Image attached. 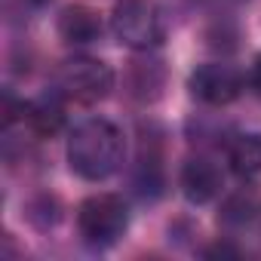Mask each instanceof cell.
Masks as SVG:
<instances>
[{
    "instance_id": "1",
    "label": "cell",
    "mask_w": 261,
    "mask_h": 261,
    "mask_svg": "<svg viewBox=\"0 0 261 261\" xmlns=\"http://www.w3.org/2000/svg\"><path fill=\"white\" fill-rule=\"evenodd\" d=\"M68 163L86 181H105L123 163V133L101 117L77 123L68 136Z\"/></svg>"
},
{
    "instance_id": "2",
    "label": "cell",
    "mask_w": 261,
    "mask_h": 261,
    "mask_svg": "<svg viewBox=\"0 0 261 261\" xmlns=\"http://www.w3.org/2000/svg\"><path fill=\"white\" fill-rule=\"evenodd\" d=\"M111 31L123 46L148 53L163 43L166 22L154 0H117L111 10Z\"/></svg>"
},
{
    "instance_id": "3",
    "label": "cell",
    "mask_w": 261,
    "mask_h": 261,
    "mask_svg": "<svg viewBox=\"0 0 261 261\" xmlns=\"http://www.w3.org/2000/svg\"><path fill=\"white\" fill-rule=\"evenodd\" d=\"M114 86V71L89 56H74L59 65L56 71V92L77 105H95L101 101Z\"/></svg>"
},
{
    "instance_id": "4",
    "label": "cell",
    "mask_w": 261,
    "mask_h": 261,
    "mask_svg": "<svg viewBox=\"0 0 261 261\" xmlns=\"http://www.w3.org/2000/svg\"><path fill=\"white\" fill-rule=\"evenodd\" d=\"M80 237L92 246H111L129 227V209L117 194H92L77 209Z\"/></svg>"
},
{
    "instance_id": "5",
    "label": "cell",
    "mask_w": 261,
    "mask_h": 261,
    "mask_svg": "<svg viewBox=\"0 0 261 261\" xmlns=\"http://www.w3.org/2000/svg\"><path fill=\"white\" fill-rule=\"evenodd\" d=\"M188 86H191V92H194L200 101L221 108V105H230L233 98H240V92H243V77H240L237 68L212 62V65H200V68L191 74Z\"/></svg>"
},
{
    "instance_id": "6",
    "label": "cell",
    "mask_w": 261,
    "mask_h": 261,
    "mask_svg": "<svg viewBox=\"0 0 261 261\" xmlns=\"http://www.w3.org/2000/svg\"><path fill=\"white\" fill-rule=\"evenodd\" d=\"M224 188V178H221V169L215 160L209 157H191L181 169V191L185 197L194 203V206H203V203H212Z\"/></svg>"
},
{
    "instance_id": "7",
    "label": "cell",
    "mask_w": 261,
    "mask_h": 261,
    "mask_svg": "<svg viewBox=\"0 0 261 261\" xmlns=\"http://www.w3.org/2000/svg\"><path fill=\"white\" fill-rule=\"evenodd\" d=\"M101 34V16L95 7L89 4H71L62 10L59 16V37L71 46H83V43H92L98 40Z\"/></svg>"
},
{
    "instance_id": "8",
    "label": "cell",
    "mask_w": 261,
    "mask_h": 261,
    "mask_svg": "<svg viewBox=\"0 0 261 261\" xmlns=\"http://www.w3.org/2000/svg\"><path fill=\"white\" fill-rule=\"evenodd\" d=\"M25 120L31 126V133L40 136V139H53L62 133L65 126V105L59 101V92H49V95H40L34 101L25 105Z\"/></svg>"
},
{
    "instance_id": "9",
    "label": "cell",
    "mask_w": 261,
    "mask_h": 261,
    "mask_svg": "<svg viewBox=\"0 0 261 261\" xmlns=\"http://www.w3.org/2000/svg\"><path fill=\"white\" fill-rule=\"evenodd\" d=\"M227 163L240 178H252L261 172V136L258 133H246L237 136L227 148Z\"/></svg>"
},
{
    "instance_id": "10",
    "label": "cell",
    "mask_w": 261,
    "mask_h": 261,
    "mask_svg": "<svg viewBox=\"0 0 261 261\" xmlns=\"http://www.w3.org/2000/svg\"><path fill=\"white\" fill-rule=\"evenodd\" d=\"M252 212H255V197H252V194H237V197H230V200L224 203L221 221L240 227V224H246V221L252 218Z\"/></svg>"
},
{
    "instance_id": "11",
    "label": "cell",
    "mask_w": 261,
    "mask_h": 261,
    "mask_svg": "<svg viewBox=\"0 0 261 261\" xmlns=\"http://www.w3.org/2000/svg\"><path fill=\"white\" fill-rule=\"evenodd\" d=\"M249 86L261 95V53L255 56V62H252V71H249Z\"/></svg>"
},
{
    "instance_id": "12",
    "label": "cell",
    "mask_w": 261,
    "mask_h": 261,
    "mask_svg": "<svg viewBox=\"0 0 261 261\" xmlns=\"http://www.w3.org/2000/svg\"><path fill=\"white\" fill-rule=\"evenodd\" d=\"M215 255H233V258H237V255H240V249H233V246H221V243H218V246L206 249V258H215Z\"/></svg>"
},
{
    "instance_id": "13",
    "label": "cell",
    "mask_w": 261,
    "mask_h": 261,
    "mask_svg": "<svg viewBox=\"0 0 261 261\" xmlns=\"http://www.w3.org/2000/svg\"><path fill=\"white\" fill-rule=\"evenodd\" d=\"M34 4H46V0H34Z\"/></svg>"
}]
</instances>
